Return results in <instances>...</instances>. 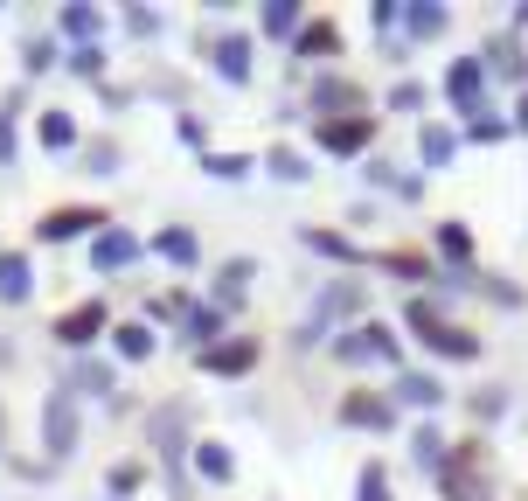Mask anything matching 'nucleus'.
<instances>
[{"instance_id": "nucleus-5", "label": "nucleus", "mask_w": 528, "mask_h": 501, "mask_svg": "<svg viewBox=\"0 0 528 501\" xmlns=\"http://www.w3.org/2000/svg\"><path fill=\"white\" fill-rule=\"evenodd\" d=\"M251 362H258V348H251V341H230V348H216V355H209V369H251Z\"/></svg>"}, {"instance_id": "nucleus-9", "label": "nucleus", "mask_w": 528, "mask_h": 501, "mask_svg": "<svg viewBox=\"0 0 528 501\" xmlns=\"http://www.w3.org/2000/svg\"><path fill=\"white\" fill-rule=\"evenodd\" d=\"M0 293H7V300H21V293H28V272H21L14 258H0Z\"/></svg>"}, {"instance_id": "nucleus-10", "label": "nucleus", "mask_w": 528, "mask_h": 501, "mask_svg": "<svg viewBox=\"0 0 528 501\" xmlns=\"http://www.w3.org/2000/svg\"><path fill=\"white\" fill-rule=\"evenodd\" d=\"M98 258H105V265H126L132 244H126V237H105V244H98Z\"/></svg>"}, {"instance_id": "nucleus-8", "label": "nucleus", "mask_w": 528, "mask_h": 501, "mask_svg": "<svg viewBox=\"0 0 528 501\" xmlns=\"http://www.w3.org/2000/svg\"><path fill=\"white\" fill-rule=\"evenodd\" d=\"M341 411H348V418H355V425H383V418H390V411H383V404H376V397H362V390H355V397H348V404H341Z\"/></svg>"}, {"instance_id": "nucleus-1", "label": "nucleus", "mask_w": 528, "mask_h": 501, "mask_svg": "<svg viewBox=\"0 0 528 501\" xmlns=\"http://www.w3.org/2000/svg\"><path fill=\"white\" fill-rule=\"evenodd\" d=\"M410 321H417V334H424V341H438V348H452V355H473V334L445 328V321H438V314H431V307H417V314H410Z\"/></svg>"}, {"instance_id": "nucleus-6", "label": "nucleus", "mask_w": 528, "mask_h": 501, "mask_svg": "<svg viewBox=\"0 0 528 501\" xmlns=\"http://www.w3.org/2000/svg\"><path fill=\"white\" fill-rule=\"evenodd\" d=\"M98 321H105L98 307H77V314L63 321V341H91V334H98Z\"/></svg>"}, {"instance_id": "nucleus-11", "label": "nucleus", "mask_w": 528, "mask_h": 501, "mask_svg": "<svg viewBox=\"0 0 528 501\" xmlns=\"http://www.w3.org/2000/svg\"><path fill=\"white\" fill-rule=\"evenodd\" d=\"M522 119H528V112H522Z\"/></svg>"}, {"instance_id": "nucleus-2", "label": "nucleus", "mask_w": 528, "mask_h": 501, "mask_svg": "<svg viewBox=\"0 0 528 501\" xmlns=\"http://www.w3.org/2000/svg\"><path fill=\"white\" fill-rule=\"evenodd\" d=\"M445 495H452V501H480V474H473V460H452V467H445Z\"/></svg>"}, {"instance_id": "nucleus-4", "label": "nucleus", "mask_w": 528, "mask_h": 501, "mask_svg": "<svg viewBox=\"0 0 528 501\" xmlns=\"http://www.w3.org/2000/svg\"><path fill=\"white\" fill-rule=\"evenodd\" d=\"M320 140H327V147H362V140H369V119H341V126H327Z\"/></svg>"}, {"instance_id": "nucleus-7", "label": "nucleus", "mask_w": 528, "mask_h": 501, "mask_svg": "<svg viewBox=\"0 0 528 501\" xmlns=\"http://www.w3.org/2000/svg\"><path fill=\"white\" fill-rule=\"evenodd\" d=\"M299 49H306V56H327V49H341V35H334L327 21H313V28L299 35Z\"/></svg>"}, {"instance_id": "nucleus-3", "label": "nucleus", "mask_w": 528, "mask_h": 501, "mask_svg": "<svg viewBox=\"0 0 528 501\" xmlns=\"http://www.w3.org/2000/svg\"><path fill=\"white\" fill-rule=\"evenodd\" d=\"M98 209H63V216H42V237H70V230H91Z\"/></svg>"}]
</instances>
